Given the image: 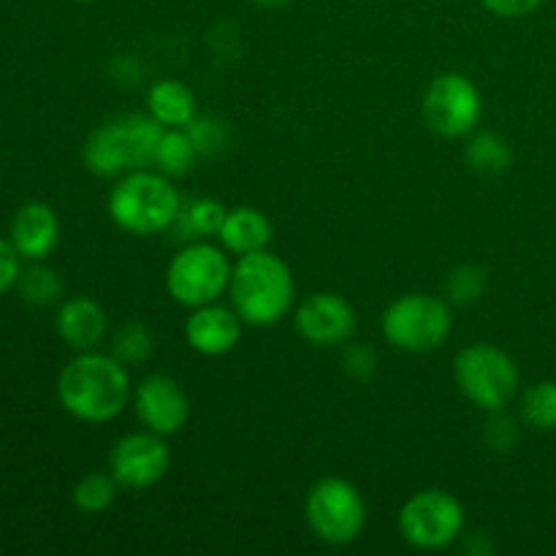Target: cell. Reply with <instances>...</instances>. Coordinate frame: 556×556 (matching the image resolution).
Here are the masks:
<instances>
[{
  "label": "cell",
  "instance_id": "obj_1",
  "mask_svg": "<svg viewBox=\"0 0 556 556\" xmlns=\"http://www.w3.org/2000/svg\"><path fill=\"white\" fill-rule=\"evenodd\" d=\"M58 400L76 421L109 424L134 402V383L114 353L81 351L60 369Z\"/></svg>",
  "mask_w": 556,
  "mask_h": 556
},
{
  "label": "cell",
  "instance_id": "obj_2",
  "mask_svg": "<svg viewBox=\"0 0 556 556\" xmlns=\"http://www.w3.org/2000/svg\"><path fill=\"white\" fill-rule=\"evenodd\" d=\"M228 299L244 326L269 329L296 307V280L280 255L269 248L233 258Z\"/></svg>",
  "mask_w": 556,
  "mask_h": 556
},
{
  "label": "cell",
  "instance_id": "obj_3",
  "mask_svg": "<svg viewBox=\"0 0 556 556\" xmlns=\"http://www.w3.org/2000/svg\"><path fill=\"white\" fill-rule=\"evenodd\" d=\"M109 217L130 237H157L177 223L182 195L174 179L157 168H136L114 182L106 201Z\"/></svg>",
  "mask_w": 556,
  "mask_h": 556
},
{
  "label": "cell",
  "instance_id": "obj_4",
  "mask_svg": "<svg viewBox=\"0 0 556 556\" xmlns=\"http://www.w3.org/2000/svg\"><path fill=\"white\" fill-rule=\"evenodd\" d=\"M163 130L166 128L150 112L119 114L87 136L81 161L87 172L101 179H117L136 168H150Z\"/></svg>",
  "mask_w": 556,
  "mask_h": 556
},
{
  "label": "cell",
  "instance_id": "obj_5",
  "mask_svg": "<svg viewBox=\"0 0 556 556\" xmlns=\"http://www.w3.org/2000/svg\"><path fill=\"white\" fill-rule=\"evenodd\" d=\"M454 380L465 400L483 413L508 410L521 391L519 364L489 342L462 348L454 358Z\"/></svg>",
  "mask_w": 556,
  "mask_h": 556
},
{
  "label": "cell",
  "instance_id": "obj_6",
  "mask_svg": "<svg viewBox=\"0 0 556 556\" xmlns=\"http://www.w3.org/2000/svg\"><path fill=\"white\" fill-rule=\"evenodd\" d=\"M454 313L448 299L432 293H405L380 315V334L391 348L405 353H432L448 342Z\"/></svg>",
  "mask_w": 556,
  "mask_h": 556
},
{
  "label": "cell",
  "instance_id": "obj_7",
  "mask_svg": "<svg viewBox=\"0 0 556 556\" xmlns=\"http://www.w3.org/2000/svg\"><path fill=\"white\" fill-rule=\"evenodd\" d=\"M231 253L220 242L195 239L168 261L166 291L174 302L188 309L220 302L231 286Z\"/></svg>",
  "mask_w": 556,
  "mask_h": 556
},
{
  "label": "cell",
  "instance_id": "obj_8",
  "mask_svg": "<svg viewBox=\"0 0 556 556\" xmlns=\"http://www.w3.org/2000/svg\"><path fill=\"white\" fill-rule=\"evenodd\" d=\"M304 519L318 541L329 546H351L367 527V500L356 483L345 478H320L304 500Z\"/></svg>",
  "mask_w": 556,
  "mask_h": 556
},
{
  "label": "cell",
  "instance_id": "obj_9",
  "mask_svg": "<svg viewBox=\"0 0 556 556\" xmlns=\"http://www.w3.org/2000/svg\"><path fill=\"white\" fill-rule=\"evenodd\" d=\"M467 525L465 505L445 489H421L400 508V535L418 552H443L454 546Z\"/></svg>",
  "mask_w": 556,
  "mask_h": 556
},
{
  "label": "cell",
  "instance_id": "obj_10",
  "mask_svg": "<svg viewBox=\"0 0 556 556\" xmlns=\"http://www.w3.org/2000/svg\"><path fill=\"white\" fill-rule=\"evenodd\" d=\"M421 114L429 130L443 139H467L483 114V96L465 74H440L429 81L421 98Z\"/></svg>",
  "mask_w": 556,
  "mask_h": 556
},
{
  "label": "cell",
  "instance_id": "obj_11",
  "mask_svg": "<svg viewBox=\"0 0 556 556\" xmlns=\"http://www.w3.org/2000/svg\"><path fill=\"white\" fill-rule=\"evenodd\" d=\"M168 470H172V448L163 434L150 429L123 434L109 454V472L125 492L152 489L166 478Z\"/></svg>",
  "mask_w": 556,
  "mask_h": 556
},
{
  "label": "cell",
  "instance_id": "obj_12",
  "mask_svg": "<svg viewBox=\"0 0 556 556\" xmlns=\"http://www.w3.org/2000/svg\"><path fill=\"white\" fill-rule=\"evenodd\" d=\"M356 309L334 291H318L304 296L293 307V326L299 337L315 348H340L356 334Z\"/></svg>",
  "mask_w": 556,
  "mask_h": 556
},
{
  "label": "cell",
  "instance_id": "obj_13",
  "mask_svg": "<svg viewBox=\"0 0 556 556\" xmlns=\"http://www.w3.org/2000/svg\"><path fill=\"white\" fill-rule=\"evenodd\" d=\"M134 410L141 427L163 434V438H172L188 427L193 405H190L188 391L182 389L177 378L155 372L147 375L134 389Z\"/></svg>",
  "mask_w": 556,
  "mask_h": 556
},
{
  "label": "cell",
  "instance_id": "obj_14",
  "mask_svg": "<svg viewBox=\"0 0 556 556\" xmlns=\"http://www.w3.org/2000/svg\"><path fill=\"white\" fill-rule=\"evenodd\" d=\"M244 320L233 307H226L220 302L201 304V307L190 309L188 320H185V340H188L190 351L199 356H226L242 340Z\"/></svg>",
  "mask_w": 556,
  "mask_h": 556
},
{
  "label": "cell",
  "instance_id": "obj_15",
  "mask_svg": "<svg viewBox=\"0 0 556 556\" xmlns=\"http://www.w3.org/2000/svg\"><path fill=\"white\" fill-rule=\"evenodd\" d=\"M11 244L27 261H47L60 242L58 212L43 201H27L11 217Z\"/></svg>",
  "mask_w": 556,
  "mask_h": 556
},
{
  "label": "cell",
  "instance_id": "obj_16",
  "mask_svg": "<svg viewBox=\"0 0 556 556\" xmlns=\"http://www.w3.org/2000/svg\"><path fill=\"white\" fill-rule=\"evenodd\" d=\"M54 331L71 351H98L109 331L106 309L90 296L68 299L54 315Z\"/></svg>",
  "mask_w": 556,
  "mask_h": 556
},
{
  "label": "cell",
  "instance_id": "obj_17",
  "mask_svg": "<svg viewBox=\"0 0 556 556\" xmlns=\"http://www.w3.org/2000/svg\"><path fill=\"white\" fill-rule=\"evenodd\" d=\"M275 237V228L271 220L255 206H233L226 212V220H223L220 233H217V242L239 258V255L258 253L266 250Z\"/></svg>",
  "mask_w": 556,
  "mask_h": 556
},
{
  "label": "cell",
  "instance_id": "obj_18",
  "mask_svg": "<svg viewBox=\"0 0 556 556\" xmlns=\"http://www.w3.org/2000/svg\"><path fill=\"white\" fill-rule=\"evenodd\" d=\"M147 112L163 125V128H188L199 117L195 92L179 79H157L147 90Z\"/></svg>",
  "mask_w": 556,
  "mask_h": 556
},
{
  "label": "cell",
  "instance_id": "obj_19",
  "mask_svg": "<svg viewBox=\"0 0 556 556\" xmlns=\"http://www.w3.org/2000/svg\"><path fill=\"white\" fill-rule=\"evenodd\" d=\"M465 161L472 172L486 174V177H497L505 174L514 163V150L508 141L494 130H472L467 136L465 144Z\"/></svg>",
  "mask_w": 556,
  "mask_h": 556
},
{
  "label": "cell",
  "instance_id": "obj_20",
  "mask_svg": "<svg viewBox=\"0 0 556 556\" xmlns=\"http://www.w3.org/2000/svg\"><path fill=\"white\" fill-rule=\"evenodd\" d=\"M199 150L190 141L188 130L185 128H166L163 130L161 141H157L155 150V161H152V168H157L161 174L172 179H182L188 177L190 172L199 163Z\"/></svg>",
  "mask_w": 556,
  "mask_h": 556
},
{
  "label": "cell",
  "instance_id": "obj_21",
  "mask_svg": "<svg viewBox=\"0 0 556 556\" xmlns=\"http://www.w3.org/2000/svg\"><path fill=\"white\" fill-rule=\"evenodd\" d=\"M226 212L228 206H223L215 199L182 201V210H179L174 226L182 228V233L190 242H195V239H215L220 233L223 220H226Z\"/></svg>",
  "mask_w": 556,
  "mask_h": 556
},
{
  "label": "cell",
  "instance_id": "obj_22",
  "mask_svg": "<svg viewBox=\"0 0 556 556\" xmlns=\"http://www.w3.org/2000/svg\"><path fill=\"white\" fill-rule=\"evenodd\" d=\"M119 494V483L114 481L112 472H87L76 481L74 492H71V503L79 514L98 516L106 514L114 505Z\"/></svg>",
  "mask_w": 556,
  "mask_h": 556
},
{
  "label": "cell",
  "instance_id": "obj_23",
  "mask_svg": "<svg viewBox=\"0 0 556 556\" xmlns=\"http://www.w3.org/2000/svg\"><path fill=\"white\" fill-rule=\"evenodd\" d=\"M16 291L33 307H49L63 296V280L54 269L43 266V261H33L30 269H25L16 280Z\"/></svg>",
  "mask_w": 556,
  "mask_h": 556
},
{
  "label": "cell",
  "instance_id": "obj_24",
  "mask_svg": "<svg viewBox=\"0 0 556 556\" xmlns=\"http://www.w3.org/2000/svg\"><path fill=\"white\" fill-rule=\"evenodd\" d=\"M521 421L538 432L556 429V380H541L521 394Z\"/></svg>",
  "mask_w": 556,
  "mask_h": 556
},
{
  "label": "cell",
  "instance_id": "obj_25",
  "mask_svg": "<svg viewBox=\"0 0 556 556\" xmlns=\"http://www.w3.org/2000/svg\"><path fill=\"white\" fill-rule=\"evenodd\" d=\"M155 351V337L147 329L144 324H125L119 326L117 334H114L112 353L125 364V367H139Z\"/></svg>",
  "mask_w": 556,
  "mask_h": 556
},
{
  "label": "cell",
  "instance_id": "obj_26",
  "mask_svg": "<svg viewBox=\"0 0 556 556\" xmlns=\"http://www.w3.org/2000/svg\"><path fill=\"white\" fill-rule=\"evenodd\" d=\"M486 291V271L476 264H462L445 280V299L454 304H472Z\"/></svg>",
  "mask_w": 556,
  "mask_h": 556
},
{
  "label": "cell",
  "instance_id": "obj_27",
  "mask_svg": "<svg viewBox=\"0 0 556 556\" xmlns=\"http://www.w3.org/2000/svg\"><path fill=\"white\" fill-rule=\"evenodd\" d=\"M185 130H188L190 141H193L201 157H210L215 155V152H223L228 144L226 125L215 117H204V114H199V117H195Z\"/></svg>",
  "mask_w": 556,
  "mask_h": 556
},
{
  "label": "cell",
  "instance_id": "obj_28",
  "mask_svg": "<svg viewBox=\"0 0 556 556\" xmlns=\"http://www.w3.org/2000/svg\"><path fill=\"white\" fill-rule=\"evenodd\" d=\"M483 440H486L489 448L497 451V454H508L516 445V440H519V429H516V421L505 410L489 413Z\"/></svg>",
  "mask_w": 556,
  "mask_h": 556
},
{
  "label": "cell",
  "instance_id": "obj_29",
  "mask_svg": "<svg viewBox=\"0 0 556 556\" xmlns=\"http://www.w3.org/2000/svg\"><path fill=\"white\" fill-rule=\"evenodd\" d=\"M342 369L356 380H369L378 369V353L369 345H345Z\"/></svg>",
  "mask_w": 556,
  "mask_h": 556
},
{
  "label": "cell",
  "instance_id": "obj_30",
  "mask_svg": "<svg viewBox=\"0 0 556 556\" xmlns=\"http://www.w3.org/2000/svg\"><path fill=\"white\" fill-rule=\"evenodd\" d=\"M22 255L16 253L11 239L0 237V296L9 293L11 288H16V280L22 275V266H20Z\"/></svg>",
  "mask_w": 556,
  "mask_h": 556
},
{
  "label": "cell",
  "instance_id": "obj_31",
  "mask_svg": "<svg viewBox=\"0 0 556 556\" xmlns=\"http://www.w3.org/2000/svg\"><path fill=\"white\" fill-rule=\"evenodd\" d=\"M489 14L500 20H521V16L535 14L543 5V0H481Z\"/></svg>",
  "mask_w": 556,
  "mask_h": 556
},
{
  "label": "cell",
  "instance_id": "obj_32",
  "mask_svg": "<svg viewBox=\"0 0 556 556\" xmlns=\"http://www.w3.org/2000/svg\"><path fill=\"white\" fill-rule=\"evenodd\" d=\"M255 5H261V9H280V5H288L291 0H253Z\"/></svg>",
  "mask_w": 556,
  "mask_h": 556
},
{
  "label": "cell",
  "instance_id": "obj_33",
  "mask_svg": "<svg viewBox=\"0 0 556 556\" xmlns=\"http://www.w3.org/2000/svg\"><path fill=\"white\" fill-rule=\"evenodd\" d=\"M76 3H85L87 5V3H96V0H76Z\"/></svg>",
  "mask_w": 556,
  "mask_h": 556
}]
</instances>
